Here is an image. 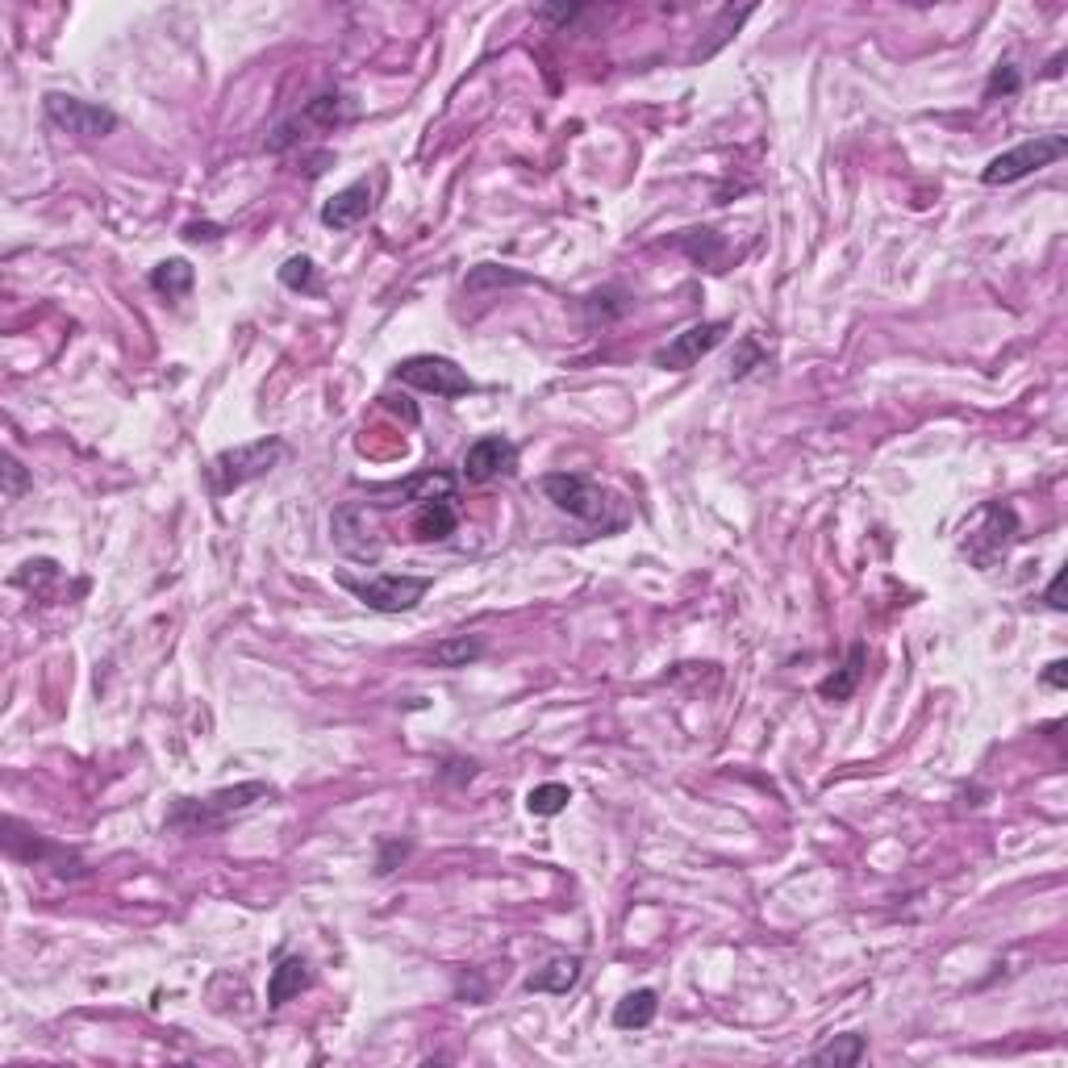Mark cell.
Here are the masks:
<instances>
[{"instance_id":"6da1fadb","label":"cell","mask_w":1068,"mask_h":1068,"mask_svg":"<svg viewBox=\"0 0 1068 1068\" xmlns=\"http://www.w3.org/2000/svg\"><path fill=\"white\" fill-rule=\"evenodd\" d=\"M276 797V789L268 781H242V785H230V789H214L205 797H179L176 806L167 810L163 827L176 835H214L221 831L230 818L247 814L251 806Z\"/></svg>"},{"instance_id":"7a4b0ae2","label":"cell","mask_w":1068,"mask_h":1068,"mask_svg":"<svg viewBox=\"0 0 1068 1068\" xmlns=\"http://www.w3.org/2000/svg\"><path fill=\"white\" fill-rule=\"evenodd\" d=\"M538 493L547 497L559 514L576 517V522H585V526H601V531H622V526H626L622 517H610L613 497L597 484L593 476L547 472V476H538Z\"/></svg>"},{"instance_id":"3957f363","label":"cell","mask_w":1068,"mask_h":1068,"mask_svg":"<svg viewBox=\"0 0 1068 1068\" xmlns=\"http://www.w3.org/2000/svg\"><path fill=\"white\" fill-rule=\"evenodd\" d=\"M284 456H288V447H284V438L280 435L255 438V443H242V447H230V451H221V456L209 459V468H205L209 493L214 497L235 493V489H242V484H251V480L272 472Z\"/></svg>"},{"instance_id":"277c9868","label":"cell","mask_w":1068,"mask_h":1068,"mask_svg":"<svg viewBox=\"0 0 1068 1068\" xmlns=\"http://www.w3.org/2000/svg\"><path fill=\"white\" fill-rule=\"evenodd\" d=\"M1014 538H1018V514H1014V505H1006V501H985L977 510V517L965 526V534H960V552L969 555L972 568L990 573V568H998L1010 555Z\"/></svg>"},{"instance_id":"5b68a950","label":"cell","mask_w":1068,"mask_h":1068,"mask_svg":"<svg viewBox=\"0 0 1068 1068\" xmlns=\"http://www.w3.org/2000/svg\"><path fill=\"white\" fill-rule=\"evenodd\" d=\"M1068 155V139L1065 134H1035V139L1010 146L1002 155H993L985 167H981V184L985 188H1002V184H1018V179L1044 172L1051 163H1060Z\"/></svg>"},{"instance_id":"8992f818","label":"cell","mask_w":1068,"mask_h":1068,"mask_svg":"<svg viewBox=\"0 0 1068 1068\" xmlns=\"http://www.w3.org/2000/svg\"><path fill=\"white\" fill-rule=\"evenodd\" d=\"M338 585L347 589V593L356 597V601H363L368 610L377 613H410L422 606V597L435 589V580L431 576H372V580H356V576H338Z\"/></svg>"},{"instance_id":"52a82bcc","label":"cell","mask_w":1068,"mask_h":1068,"mask_svg":"<svg viewBox=\"0 0 1068 1068\" xmlns=\"http://www.w3.org/2000/svg\"><path fill=\"white\" fill-rule=\"evenodd\" d=\"M330 538H335L338 552L356 564H380V555H384V538L377 531L372 505H363V501L338 505L330 514Z\"/></svg>"},{"instance_id":"ba28073f","label":"cell","mask_w":1068,"mask_h":1068,"mask_svg":"<svg viewBox=\"0 0 1068 1068\" xmlns=\"http://www.w3.org/2000/svg\"><path fill=\"white\" fill-rule=\"evenodd\" d=\"M396 384H410V389H422V393L435 396H468L476 393V380L459 368L456 359L447 356H410L401 359L393 368Z\"/></svg>"},{"instance_id":"9c48e42d","label":"cell","mask_w":1068,"mask_h":1068,"mask_svg":"<svg viewBox=\"0 0 1068 1068\" xmlns=\"http://www.w3.org/2000/svg\"><path fill=\"white\" fill-rule=\"evenodd\" d=\"M46 118L55 121L59 130L76 134V139H105L118 130V113L105 109V105H92V100H79L72 92H46Z\"/></svg>"},{"instance_id":"30bf717a","label":"cell","mask_w":1068,"mask_h":1068,"mask_svg":"<svg viewBox=\"0 0 1068 1068\" xmlns=\"http://www.w3.org/2000/svg\"><path fill=\"white\" fill-rule=\"evenodd\" d=\"M727 335H731V322H727V317H718V322H697V326H689V330H680L668 347L655 351V368H664V372H689L693 363L710 356Z\"/></svg>"},{"instance_id":"8fae6325","label":"cell","mask_w":1068,"mask_h":1068,"mask_svg":"<svg viewBox=\"0 0 1068 1068\" xmlns=\"http://www.w3.org/2000/svg\"><path fill=\"white\" fill-rule=\"evenodd\" d=\"M517 468V447L505 435H484L476 438L464 456V480L468 484H489L497 476H514Z\"/></svg>"},{"instance_id":"7c38bea8","label":"cell","mask_w":1068,"mask_h":1068,"mask_svg":"<svg viewBox=\"0 0 1068 1068\" xmlns=\"http://www.w3.org/2000/svg\"><path fill=\"white\" fill-rule=\"evenodd\" d=\"M372 205H377V184H372V179H356V184L338 188L335 197L322 205L317 218H322L326 230H351V226H359V221H368Z\"/></svg>"},{"instance_id":"4fadbf2b","label":"cell","mask_w":1068,"mask_h":1068,"mask_svg":"<svg viewBox=\"0 0 1068 1068\" xmlns=\"http://www.w3.org/2000/svg\"><path fill=\"white\" fill-rule=\"evenodd\" d=\"M314 972H309V960L305 956H284L276 969H272V981H268V1006L280 1010L284 1002H293L301 990H309Z\"/></svg>"},{"instance_id":"5bb4252c","label":"cell","mask_w":1068,"mask_h":1068,"mask_svg":"<svg viewBox=\"0 0 1068 1068\" xmlns=\"http://www.w3.org/2000/svg\"><path fill=\"white\" fill-rule=\"evenodd\" d=\"M864 664H869V647H864V643H851L843 668L818 685V697H822V701H831V706H839V701H851V693L860 689V680H864Z\"/></svg>"},{"instance_id":"9a60e30c","label":"cell","mask_w":1068,"mask_h":1068,"mask_svg":"<svg viewBox=\"0 0 1068 1068\" xmlns=\"http://www.w3.org/2000/svg\"><path fill=\"white\" fill-rule=\"evenodd\" d=\"M580 972H585V960L580 956H555V960H547L543 969H534L531 977H526V990L531 993H568L580 981Z\"/></svg>"},{"instance_id":"2e32d148","label":"cell","mask_w":1068,"mask_h":1068,"mask_svg":"<svg viewBox=\"0 0 1068 1068\" xmlns=\"http://www.w3.org/2000/svg\"><path fill=\"white\" fill-rule=\"evenodd\" d=\"M459 526V514L451 501H426V505H417L414 514V538L417 543H443V538H451Z\"/></svg>"},{"instance_id":"e0dca14e","label":"cell","mask_w":1068,"mask_h":1068,"mask_svg":"<svg viewBox=\"0 0 1068 1068\" xmlns=\"http://www.w3.org/2000/svg\"><path fill=\"white\" fill-rule=\"evenodd\" d=\"M660 1014V993L655 990H634L613 1006V1027L618 1031H643L655 1023Z\"/></svg>"},{"instance_id":"ac0fdd59","label":"cell","mask_w":1068,"mask_h":1068,"mask_svg":"<svg viewBox=\"0 0 1068 1068\" xmlns=\"http://www.w3.org/2000/svg\"><path fill=\"white\" fill-rule=\"evenodd\" d=\"M193 280H197V272H193L188 259H163V263L151 268V288L167 301L188 297V293H193Z\"/></svg>"},{"instance_id":"d6986e66","label":"cell","mask_w":1068,"mask_h":1068,"mask_svg":"<svg viewBox=\"0 0 1068 1068\" xmlns=\"http://www.w3.org/2000/svg\"><path fill=\"white\" fill-rule=\"evenodd\" d=\"M864 1051H869V1039L864 1035H856V1031H848V1035H835V1039H827L822 1048L810 1051V1065H835V1068H851L864 1060Z\"/></svg>"},{"instance_id":"ffe728a7","label":"cell","mask_w":1068,"mask_h":1068,"mask_svg":"<svg viewBox=\"0 0 1068 1068\" xmlns=\"http://www.w3.org/2000/svg\"><path fill=\"white\" fill-rule=\"evenodd\" d=\"M297 118L305 126H317V130H335V126L356 118V109L347 105V97H338V92H322V97H314L305 105V113H297Z\"/></svg>"},{"instance_id":"44dd1931","label":"cell","mask_w":1068,"mask_h":1068,"mask_svg":"<svg viewBox=\"0 0 1068 1068\" xmlns=\"http://www.w3.org/2000/svg\"><path fill=\"white\" fill-rule=\"evenodd\" d=\"M484 655V639L480 634H451L435 647V664L438 668H468Z\"/></svg>"},{"instance_id":"7402d4cb","label":"cell","mask_w":1068,"mask_h":1068,"mask_svg":"<svg viewBox=\"0 0 1068 1068\" xmlns=\"http://www.w3.org/2000/svg\"><path fill=\"white\" fill-rule=\"evenodd\" d=\"M451 493H456V480L447 472H422L401 484V497L417 501V505H426V501H451Z\"/></svg>"},{"instance_id":"603a6c76","label":"cell","mask_w":1068,"mask_h":1068,"mask_svg":"<svg viewBox=\"0 0 1068 1068\" xmlns=\"http://www.w3.org/2000/svg\"><path fill=\"white\" fill-rule=\"evenodd\" d=\"M568 802H573V789H568V785H559V781L534 785V789L526 793V810H531L534 818H555V814L568 810Z\"/></svg>"},{"instance_id":"cb8c5ba5","label":"cell","mask_w":1068,"mask_h":1068,"mask_svg":"<svg viewBox=\"0 0 1068 1068\" xmlns=\"http://www.w3.org/2000/svg\"><path fill=\"white\" fill-rule=\"evenodd\" d=\"M505 284H531L526 272H514V268H497V263H480L468 272L464 280V293H480V288H505Z\"/></svg>"},{"instance_id":"d4e9b609","label":"cell","mask_w":1068,"mask_h":1068,"mask_svg":"<svg viewBox=\"0 0 1068 1068\" xmlns=\"http://www.w3.org/2000/svg\"><path fill=\"white\" fill-rule=\"evenodd\" d=\"M280 284H284V288H293V293H317V263L309 255L284 259V268H280Z\"/></svg>"},{"instance_id":"484cf974","label":"cell","mask_w":1068,"mask_h":1068,"mask_svg":"<svg viewBox=\"0 0 1068 1068\" xmlns=\"http://www.w3.org/2000/svg\"><path fill=\"white\" fill-rule=\"evenodd\" d=\"M1023 88V76H1018V67L1014 63H998L990 72V84H985V100H998V97H1014Z\"/></svg>"},{"instance_id":"4316f807","label":"cell","mask_w":1068,"mask_h":1068,"mask_svg":"<svg viewBox=\"0 0 1068 1068\" xmlns=\"http://www.w3.org/2000/svg\"><path fill=\"white\" fill-rule=\"evenodd\" d=\"M30 484H34V480H30V472L18 464V456H13V451H4V497H9V501H18Z\"/></svg>"},{"instance_id":"83f0119b","label":"cell","mask_w":1068,"mask_h":1068,"mask_svg":"<svg viewBox=\"0 0 1068 1068\" xmlns=\"http://www.w3.org/2000/svg\"><path fill=\"white\" fill-rule=\"evenodd\" d=\"M613 293H618V288H601V293H589V297H585V309H589V317H593V322H613V317L626 314L622 305H610Z\"/></svg>"},{"instance_id":"f1b7e54d","label":"cell","mask_w":1068,"mask_h":1068,"mask_svg":"<svg viewBox=\"0 0 1068 1068\" xmlns=\"http://www.w3.org/2000/svg\"><path fill=\"white\" fill-rule=\"evenodd\" d=\"M760 363H764V351L755 347V338H743V356L731 363V380H743L752 368H760Z\"/></svg>"},{"instance_id":"f546056e","label":"cell","mask_w":1068,"mask_h":1068,"mask_svg":"<svg viewBox=\"0 0 1068 1068\" xmlns=\"http://www.w3.org/2000/svg\"><path fill=\"white\" fill-rule=\"evenodd\" d=\"M1039 685L1044 689H1068V660H1051L1044 676H1039Z\"/></svg>"},{"instance_id":"4dcf8cb0","label":"cell","mask_w":1068,"mask_h":1068,"mask_svg":"<svg viewBox=\"0 0 1068 1068\" xmlns=\"http://www.w3.org/2000/svg\"><path fill=\"white\" fill-rule=\"evenodd\" d=\"M580 13H585V4H547V9H538V18H543V21H559V25L576 21Z\"/></svg>"},{"instance_id":"1f68e13d","label":"cell","mask_w":1068,"mask_h":1068,"mask_svg":"<svg viewBox=\"0 0 1068 1068\" xmlns=\"http://www.w3.org/2000/svg\"><path fill=\"white\" fill-rule=\"evenodd\" d=\"M1044 601H1048V610H1056V613L1068 610V601H1065V568L1051 576V585H1048V593H1044Z\"/></svg>"},{"instance_id":"d6a6232c","label":"cell","mask_w":1068,"mask_h":1068,"mask_svg":"<svg viewBox=\"0 0 1068 1068\" xmlns=\"http://www.w3.org/2000/svg\"><path fill=\"white\" fill-rule=\"evenodd\" d=\"M218 235H221V226H214V221H188V226H184V238H188V242H214Z\"/></svg>"},{"instance_id":"836d02e7","label":"cell","mask_w":1068,"mask_h":1068,"mask_svg":"<svg viewBox=\"0 0 1068 1068\" xmlns=\"http://www.w3.org/2000/svg\"><path fill=\"white\" fill-rule=\"evenodd\" d=\"M405 851H410V843H384V856H380L377 872H393V860H396V856L405 860Z\"/></svg>"}]
</instances>
